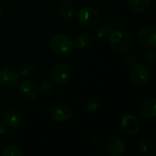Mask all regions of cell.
<instances>
[{
	"label": "cell",
	"mask_w": 156,
	"mask_h": 156,
	"mask_svg": "<svg viewBox=\"0 0 156 156\" xmlns=\"http://www.w3.org/2000/svg\"><path fill=\"white\" fill-rule=\"evenodd\" d=\"M71 76V70L64 62H59L51 70V81L58 86H63L68 83Z\"/></svg>",
	"instance_id": "8992f818"
},
{
	"label": "cell",
	"mask_w": 156,
	"mask_h": 156,
	"mask_svg": "<svg viewBox=\"0 0 156 156\" xmlns=\"http://www.w3.org/2000/svg\"><path fill=\"white\" fill-rule=\"evenodd\" d=\"M91 142L94 144V145H100L101 144V140L98 138V137H93L91 139Z\"/></svg>",
	"instance_id": "d4e9b609"
},
{
	"label": "cell",
	"mask_w": 156,
	"mask_h": 156,
	"mask_svg": "<svg viewBox=\"0 0 156 156\" xmlns=\"http://www.w3.org/2000/svg\"><path fill=\"white\" fill-rule=\"evenodd\" d=\"M58 15L64 21H73L76 16L74 8L65 3L58 8Z\"/></svg>",
	"instance_id": "5bb4252c"
},
{
	"label": "cell",
	"mask_w": 156,
	"mask_h": 156,
	"mask_svg": "<svg viewBox=\"0 0 156 156\" xmlns=\"http://www.w3.org/2000/svg\"><path fill=\"white\" fill-rule=\"evenodd\" d=\"M73 110L65 105H54L50 110V117L56 122H65L72 119Z\"/></svg>",
	"instance_id": "9c48e42d"
},
{
	"label": "cell",
	"mask_w": 156,
	"mask_h": 156,
	"mask_svg": "<svg viewBox=\"0 0 156 156\" xmlns=\"http://www.w3.org/2000/svg\"><path fill=\"white\" fill-rule=\"evenodd\" d=\"M19 93L26 101H33L38 97V87L30 80H24L20 84Z\"/></svg>",
	"instance_id": "30bf717a"
},
{
	"label": "cell",
	"mask_w": 156,
	"mask_h": 156,
	"mask_svg": "<svg viewBox=\"0 0 156 156\" xmlns=\"http://www.w3.org/2000/svg\"><path fill=\"white\" fill-rule=\"evenodd\" d=\"M140 116L144 119H156V99L147 98L143 100L138 108Z\"/></svg>",
	"instance_id": "7c38bea8"
},
{
	"label": "cell",
	"mask_w": 156,
	"mask_h": 156,
	"mask_svg": "<svg viewBox=\"0 0 156 156\" xmlns=\"http://www.w3.org/2000/svg\"><path fill=\"white\" fill-rule=\"evenodd\" d=\"M137 38L144 46L151 48L156 47V27L153 25L141 27L137 33Z\"/></svg>",
	"instance_id": "52a82bcc"
},
{
	"label": "cell",
	"mask_w": 156,
	"mask_h": 156,
	"mask_svg": "<svg viewBox=\"0 0 156 156\" xmlns=\"http://www.w3.org/2000/svg\"><path fill=\"white\" fill-rule=\"evenodd\" d=\"M20 83V73L10 68L5 67L0 70V87L6 90H12Z\"/></svg>",
	"instance_id": "277c9868"
},
{
	"label": "cell",
	"mask_w": 156,
	"mask_h": 156,
	"mask_svg": "<svg viewBox=\"0 0 156 156\" xmlns=\"http://www.w3.org/2000/svg\"><path fill=\"white\" fill-rule=\"evenodd\" d=\"M108 41L110 47L117 52H127L132 46L130 36L122 29L113 30L108 36Z\"/></svg>",
	"instance_id": "6da1fadb"
},
{
	"label": "cell",
	"mask_w": 156,
	"mask_h": 156,
	"mask_svg": "<svg viewBox=\"0 0 156 156\" xmlns=\"http://www.w3.org/2000/svg\"><path fill=\"white\" fill-rule=\"evenodd\" d=\"M93 41H94L93 37L90 34L84 33L76 37L73 45L79 50H87L92 46Z\"/></svg>",
	"instance_id": "9a60e30c"
},
{
	"label": "cell",
	"mask_w": 156,
	"mask_h": 156,
	"mask_svg": "<svg viewBox=\"0 0 156 156\" xmlns=\"http://www.w3.org/2000/svg\"><path fill=\"white\" fill-rule=\"evenodd\" d=\"M125 149V142L119 136H111L106 142V151L108 156H121L123 155Z\"/></svg>",
	"instance_id": "ba28073f"
},
{
	"label": "cell",
	"mask_w": 156,
	"mask_h": 156,
	"mask_svg": "<svg viewBox=\"0 0 156 156\" xmlns=\"http://www.w3.org/2000/svg\"><path fill=\"white\" fill-rule=\"evenodd\" d=\"M39 90L42 94H50L53 90V82L51 80H46L41 83L39 87Z\"/></svg>",
	"instance_id": "603a6c76"
},
{
	"label": "cell",
	"mask_w": 156,
	"mask_h": 156,
	"mask_svg": "<svg viewBox=\"0 0 156 156\" xmlns=\"http://www.w3.org/2000/svg\"><path fill=\"white\" fill-rule=\"evenodd\" d=\"M152 150V142L150 140H141L137 148V151L141 155L149 154Z\"/></svg>",
	"instance_id": "ffe728a7"
},
{
	"label": "cell",
	"mask_w": 156,
	"mask_h": 156,
	"mask_svg": "<svg viewBox=\"0 0 156 156\" xmlns=\"http://www.w3.org/2000/svg\"><path fill=\"white\" fill-rule=\"evenodd\" d=\"M156 60V53L152 51V50H146L144 51V52L142 53V61L145 63L151 64L152 62H154Z\"/></svg>",
	"instance_id": "7402d4cb"
},
{
	"label": "cell",
	"mask_w": 156,
	"mask_h": 156,
	"mask_svg": "<svg viewBox=\"0 0 156 156\" xmlns=\"http://www.w3.org/2000/svg\"><path fill=\"white\" fill-rule=\"evenodd\" d=\"M57 2H59V3H67L69 0H56Z\"/></svg>",
	"instance_id": "484cf974"
},
{
	"label": "cell",
	"mask_w": 156,
	"mask_h": 156,
	"mask_svg": "<svg viewBox=\"0 0 156 156\" xmlns=\"http://www.w3.org/2000/svg\"><path fill=\"white\" fill-rule=\"evenodd\" d=\"M2 156H24L20 148L14 144H9L2 151Z\"/></svg>",
	"instance_id": "d6986e66"
},
{
	"label": "cell",
	"mask_w": 156,
	"mask_h": 156,
	"mask_svg": "<svg viewBox=\"0 0 156 156\" xmlns=\"http://www.w3.org/2000/svg\"><path fill=\"white\" fill-rule=\"evenodd\" d=\"M113 25L110 22H107L104 24L102 27H100L97 31H96V40L98 42L102 43L104 42L107 38L109 36L110 32L113 30Z\"/></svg>",
	"instance_id": "e0dca14e"
},
{
	"label": "cell",
	"mask_w": 156,
	"mask_h": 156,
	"mask_svg": "<svg viewBox=\"0 0 156 156\" xmlns=\"http://www.w3.org/2000/svg\"><path fill=\"white\" fill-rule=\"evenodd\" d=\"M2 16H3V9H2L1 6H0V20L2 19Z\"/></svg>",
	"instance_id": "4316f807"
},
{
	"label": "cell",
	"mask_w": 156,
	"mask_h": 156,
	"mask_svg": "<svg viewBox=\"0 0 156 156\" xmlns=\"http://www.w3.org/2000/svg\"><path fill=\"white\" fill-rule=\"evenodd\" d=\"M120 127L124 133L129 136H133L138 133L140 129V123L138 119L131 114L124 115L120 119Z\"/></svg>",
	"instance_id": "8fae6325"
},
{
	"label": "cell",
	"mask_w": 156,
	"mask_h": 156,
	"mask_svg": "<svg viewBox=\"0 0 156 156\" xmlns=\"http://www.w3.org/2000/svg\"><path fill=\"white\" fill-rule=\"evenodd\" d=\"M83 108L88 113H95L101 108V103L96 98H88L83 102Z\"/></svg>",
	"instance_id": "ac0fdd59"
},
{
	"label": "cell",
	"mask_w": 156,
	"mask_h": 156,
	"mask_svg": "<svg viewBox=\"0 0 156 156\" xmlns=\"http://www.w3.org/2000/svg\"><path fill=\"white\" fill-rule=\"evenodd\" d=\"M129 79L134 87H142L150 80V73L147 67L142 64H134L129 72Z\"/></svg>",
	"instance_id": "3957f363"
},
{
	"label": "cell",
	"mask_w": 156,
	"mask_h": 156,
	"mask_svg": "<svg viewBox=\"0 0 156 156\" xmlns=\"http://www.w3.org/2000/svg\"><path fill=\"white\" fill-rule=\"evenodd\" d=\"M9 131V127L6 126L2 121L0 122V134H5Z\"/></svg>",
	"instance_id": "cb8c5ba5"
},
{
	"label": "cell",
	"mask_w": 156,
	"mask_h": 156,
	"mask_svg": "<svg viewBox=\"0 0 156 156\" xmlns=\"http://www.w3.org/2000/svg\"><path fill=\"white\" fill-rule=\"evenodd\" d=\"M73 40L65 34H56L49 41L50 50L56 54H68L73 49Z\"/></svg>",
	"instance_id": "7a4b0ae2"
},
{
	"label": "cell",
	"mask_w": 156,
	"mask_h": 156,
	"mask_svg": "<svg viewBox=\"0 0 156 156\" xmlns=\"http://www.w3.org/2000/svg\"><path fill=\"white\" fill-rule=\"evenodd\" d=\"M77 19L79 23L83 26L93 27L98 23L100 15L96 9L92 7H86L79 10L77 14Z\"/></svg>",
	"instance_id": "5b68a950"
},
{
	"label": "cell",
	"mask_w": 156,
	"mask_h": 156,
	"mask_svg": "<svg viewBox=\"0 0 156 156\" xmlns=\"http://www.w3.org/2000/svg\"><path fill=\"white\" fill-rule=\"evenodd\" d=\"M23 120V117L18 110L9 109L2 115V122L9 128L19 127Z\"/></svg>",
	"instance_id": "4fadbf2b"
},
{
	"label": "cell",
	"mask_w": 156,
	"mask_h": 156,
	"mask_svg": "<svg viewBox=\"0 0 156 156\" xmlns=\"http://www.w3.org/2000/svg\"><path fill=\"white\" fill-rule=\"evenodd\" d=\"M151 0H127L128 7L134 12L141 13L149 9Z\"/></svg>",
	"instance_id": "2e32d148"
},
{
	"label": "cell",
	"mask_w": 156,
	"mask_h": 156,
	"mask_svg": "<svg viewBox=\"0 0 156 156\" xmlns=\"http://www.w3.org/2000/svg\"><path fill=\"white\" fill-rule=\"evenodd\" d=\"M19 73L20 77H24V78L30 77L35 73V67L31 63H25L20 67Z\"/></svg>",
	"instance_id": "44dd1931"
}]
</instances>
